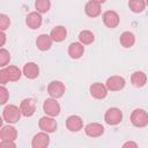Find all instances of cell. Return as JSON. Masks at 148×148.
<instances>
[{
    "label": "cell",
    "mask_w": 148,
    "mask_h": 148,
    "mask_svg": "<svg viewBox=\"0 0 148 148\" xmlns=\"http://www.w3.org/2000/svg\"><path fill=\"white\" fill-rule=\"evenodd\" d=\"M21 110L20 108H17L16 105H13V104H9L7 105L5 109H3V112H2V117H3V120L7 121L8 124H14V123H17L21 118Z\"/></svg>",
    "instance_id": "1"
},
{
    "label": "cell",
    "mask_w": 148,
    "mask_h": 148,
    "mask_svg": "<svg viewBox=\"0 0 148 148\" xmlns=\"http://www.w3.org/2000/svg\"><path fill=\"white\" fill-rule=\"evenodd\" d=\"M131 123L135 127H146L148 125V114L142 109H135L131 114Z\"/></svg>",
    "instance_id": "2"
},
{
    "label": "cell",
    "mask_w": 148,
    "mask_h": 148,
    "mask_svg": "<svg viewBox=\"0 0 148 148\" xmlns=\"http://www.w3.org/2000/svg\"><path fill=\"white\" fill-rule=\"evenodd\" d=\"M104 120L108 125H111V126L118 125L123 120V112L118 108H110L106 110L104 114Z\"/></svg>",
    "instance_id": "3"
},
{
    "label": "cell",
    "mask_w": 148,
    "mask_h": 148,
    "mask_svg": "<svg viewBox=\"0 0 148 148\" xmlns=\"http://www.w3.org/2000/svg\"><path fill=\"white\" fill-rule=\"evenodd\" d=\"M43 110L47 116L56 117L60 113V105L56 101V98H47L43 104Z\"/></svg>",
    "instance_id": "4"
},
{
    "label": "cell",
    "mask_w": 148,
    "mask_h": 148,
    "mask_svg": "<svg viewBox=\"0 0 148 148\" xmlns=\"http://www.w3.org/2000/svg\"><path fill=\"white\" fill-rule=\"evenodd\" d=\"M108 90L111 91H119L125 87V79L123 76H118V75H113L110 76L106 80V84H105Z\"/></svg>",
    "instance_id": "5"
},
{
    "label": "cell",
    "mask_w": 148,
    "mask_h": 148,
    "mask_svg": "<svg viewBox=\"0 0 148 148\" xmlns=\"http://www.w3.org/2000/svg\"><path fill=\"white\" fill-rule=\"evenodd\" d=\"M65 84L60 81H52L47 86V92L53 98H59L65 94Z\"/></svg>",
    "instance_id": "6"
},
{
    "label": "cell",
    "mask_w": 148,
    "mask_h": 148,
    "mask_svg": "<svg viewBox=\"0 0 148 148\" xmlns=\"http://www.w3.org/2000/svg\"><path fill=\"white\" fill-rule=\"evenodd\" d=\"M119 15L114 12V10H106L104 12L103 14V22L104 24L110 28V29H113L116 27H118L119 24Z\"/></svg>",
    "instance_id": "7"
},
{
    "label": "cell",
    "mask_w": 148,
    "mask_h": 148,
    "mask_svg": "<svg viewBox=\"0 0 148 148\" xmlns=\"http://www.w3.org/2000/svg\"><path fill=\"white\" fill-rule=\"evenodd\" d=\"M90 90V95L94 97V98H97V99H103L106 97L108 95V89L103 84V83H99V82H95L90 86L89 88Z\"/></svg>",
    "instance_id": "8"
},
{
    "label": "cell",
    "mask_w": 148,
    "mask_h": 148,
    "mask_svg": "<svg viewBox=\"0 0 148 148\" xmlns=\"http://www.w3.org/2000/svg\"><path fill=\"white\" fill-rule=\"evenodd\" d=\"M38 125L39 128L46 133H52L57 130V121L52 117H42L38 121Z\"/></svg>",
    "instance_id": "9"
},
{
    "label": "cell",
    "mask_w": 148,
    "mask_h": 148,
    "mask_svg": "<svg viewBox=\"0 0 148 148\" xmlns=\"http://www.w3.org/2000/svg\"><path fill=\"white\" fill-rule=\"evenodd\" d=\"M20 110H21V113L24 116V117H31L35 111H36V103L32 98H25L21 102V105H20Z\"/></svg>",
    "instance_id": "10"
},
{
    "label": "cell",
    "mask_w": 148,
    "mask_h": 148,
    "mask_svg": "<svg viewBox=\"0 0 148 148\" xmlns=\"http://www.w3.org/2000/svg\"><path fill=\"white\" fill-rule=\"evenodd\" d=\"M50 143V138L47 135L46 132H40L37 133L31 141V146L32 148H46Z\"/></svg>",
    "instance_id": "11"
},
{
    "label": "cell",
    "mask_w": 148,
    "mask_h": 148,
    "mask_svg": "<svg viewBox=\"0 0 148 148\" xmlns=\"http://www.w3.org/2000/svg\"><path fill=\"white\" fill-rule=\"evenodd\" d=\"M66 127L71 132H79L83 127V121H82L81 117L73 114V116H69L67 118V120H66Z\"/></svg>",
    "instance_id": "12"
},
{
    "label": "cell",
    "mask_w": 148,
    "mask_h": 148,
    "mask_svg": "<svg viewBox=\"0 0 148 148\" xmlns=\"http://www.w3.org/2000/svg\"><path fill=\"white\" fill-rule=\"evenodd\" d=\"M84 132L90 138H98L104 133V127L98 123H90L84 127Z\"/></svg>",
    "instance_id": "13"
},
{
    "label": "cell",
    "mask_w": 148,
    "mask_h": 148,
    "mask_svg": "<svg viewBox=\"0 0 148 148\" xmlns=\"http://www.w3.org/2000/svg\"><path fill=\"white\" fill-rule=\"evenodd\" d=\"M25 23L30 29H38L42 25V15L38 12H31L27 15Z\"/></svg>",
    "instance_id": "14"
},
{
    "label": "cell",
    "mask_w": 148,
    "mask_h": 148,
    "mask_svg": "<svg viewBox=\"0 0 148 148\" xmlns=\"http://www.w3.org/2000/svg\"><path fill=\"white\" fill-rule=\"evenodd\" d=\"M84 12L89 17H97L101 14V3L90 0L86 3Z\"/></svg>",
    "instance_id": "15"
},
{
    "label": "cell",
    "mask_w": 148,
    "mask_h": 148,
    "mask_svg": "<svg viewBox=\"0 0 148 148\" xmlns=\"http://www.w3.org/2000/svg\"><path fill=\"white\" fill-rule=\"evenodd\" d=\"M52 38L49 36V35H46V34H42V35H39L38 37H37V39H36V45H37V47L40 50V51H47L51 46H52Z\"/></svg>",
    "instance_id": "16"
},
{
    "label": "cell",
    "mask_w": 148,
    "mask_h": 148,
    "mask_svg": "<svg viewBox=\"0 0 148 148\" xmlns=\"http://www.w3.org/2000/svg\"><path fill=\"white\" fill-rule=\"evenodd\" d=\"M83 52H84V46L79 43V42H74L69 45L68 47V54L72 59H79L83 56Z\"/></svg>",
    "instance_id": "17"
},
{
    "label": "cell",
    "mask_w": 148,
    "mask_h": 148,
    "mask_svg": "<svg viewBox=\"0 0 148 148\" xmlns=\"http://www.w3.org/2000/svg\"><path fill=\"white\" fill-rule=\"evenodd\" d=\"M23 74L28 79H36L39 75V67L35 62H28L23 67Z\"/></svg>",
    "instance_id": "18"
},
{
    "label": "cell",
    "mask_w": 148,
    "mask_h": 148,
    "mask_svg": "<svg viewBox=\"0 0 148 148\" xmlns=\"http://www.w3.org/2000/svg\"><path fill=\"white\" fill-rule=\"evenodd\" d=\"M17 136V131L14 126H10V125H7V126H3L1 130H0V139L1 140H15Z\"/></svg>",
    "instance_id": "19"
},
{
    "label": "cell",
    "mask_w": 148,
    "mask_h": 148,
    "mask_svg": "<svg viewBox=\"0 0 148 148\" xmlns=\"http://www.w3.org/2000/svg\"><path fill=\"white\" fill-rule=\"evenodd\" d=\"M67 36V30L65 27L62 25H57L51 30L50 37L52 38V40L54 42H62Z\"/></svg>",
    "instance_id": "20"
},
{
    "label": "cell",
    "mask_w": 148,
    "mask_h": 148,
    "mask_svg": "<svg viewBox=\"0 0 148 148\" xmlns=\"http://www.w3.org/2000/svg\"><path fill=\"white\" fill-rule=\"evenodd\" d=\"M131 82H132V84H133L134 87H136V88L143 87V86L146 84V82H147V75H146V73H143V72H141V71L134 72V73L132 74V76H131Z\"/></svg>",
    "instance_id": "21"
},
{
    "label": "cell",
    "mask_w": 148,
    "mask_h": 148,
    "mask_svg": "<svg viewBox=\"0 0 148 148\" xmlns=\"http://www.w3.org/2000/svg\"><path fill=\"white\" fill-rule=\"evenodd\" d=\"M119 42H120V44H121L124 47L128 49V47H132V46L134 45V43H135V37H134V35H133L131 31H124V32L120 35V37H119Z\"/></svg>",
    "instance_id": "22"
},
{
    "label": "cell",
    "mask_w": 148,
    "mask_h": 148,
    "mask_svg": "<svg viewBox=\"0 0 148 148\" xmlns=\"http://www.w3.org/2000/svg\"><path fill=\"white\" fill-rule=\"evenodd\" d=\"M128 7L133 13H141L146 8L145 0H128Z\"/></svg>",
    "instance_id": "23"
},
{
    "label": "cell",
    "mask_w": 148,
    "mask_h": 148,
    "mask_svg": "<svg viewBox=\"0 0 148 148\" xmlns=\"http://www.w3.org/2000/svg\"><path fill=\"white\" fill-rule=\"evenodd\" d=\"M95 39V36L91 31L89 30H82L80 34H79V40L82 45H88V44H91Z\"/></svg>",
    "instance_id": "24"
},
{
    "label": "cell",
    "mask_w": 148,
    "mask_h": 148,
    "mask_svg": "<svg viewBox=\"0 0 148 148\" xmlns=\"http://www.w3.org/2000/svg\"><path fill=\"white\" fill-rule=\"evenodd\" d=\"M6 69H7V73H8L9 81L15 82V81H18L20 80V77L22 75V72L20 71L18 67H16V66H8Z\"/></svg>",
    "instance_id": "25"
},
{
    "label": "cell",
    "mask_w": 148,
    "mask_h": 148,
    "mask_svg": "<svg viewBox=\"0 0 148 148\" xmlns=\"http://www.w3.org/2000/svg\"><path fill=\"white\" fill-rule=\"evenodd\" d=\"M35 7L38 13H46L51 7V2L50 0H36Z\"/></svg>",
    "instance_id": "26"
},
{
    "label": "cell",
    "mask_w": 148,
    "mask_h": 148,
    "mask_svg": "<svg viewBox=\"0 0 148 148\" xmlns=\"http://www.w3.org/2000/svg\"><path fill=\"white\" fill-rule=\"evenodd\" d=\"M10 60V54L6 49L0 47V67H5L9 64Z\"/></svg>",
    "instance_id": "27"
},
{
    "label": "cell",
    "mask_w": 148,
    "mask_h": 148,
    "mask_svg": "<svg viewBox=\"0 0 148 148\" xmlns=\"http://www.w3.org/2000/svg\"><path fill=\"white\" fill-rule=\"evenodd\" d=\"M10 25V18L6 14H0V31H5Z\"/></svg>",
    "instance_id": "28"
},
{
    "label": "cell",
    "mask_w": 148,
    "mask_h": 148,
    "mask_svg": "<svg viewBox=\"0 0 148 148\" xmlns=\"http://www.w3.org/2000/svg\"><path fill=\"white\" fill-rule=\"evenodd\" d=\"M9 99V92L7 90V88L0 86V105L6 104Z\"/></svg>",
    "instance_id": "29"
},
{
    "label": "cell",
    "mask_w": 148,
    "mask_h": 148,
    "mask_svg": "<svg viewBox=\"0 0 148 148\" xmlns=\"http://www.w3.org/2000/svg\"><path fill=\"white\" fill-rule=\"evenodd\" d=\"M9 81L8 79V73H7V69H1L0 71V84H6L7 82Z\"/></svg>",
    "instance_id": "30"
},
{
    "label": "cell",
    "mask_w": 148,
    "mask_h": 148,
    "mask_svg": "<svg viewBox=\"0 0 148 148\" xmlns=\"http://www.w3.org/2000/svg\"><path fill=\"white\" fill-rule=\"evenodd\" d=\"M16 145L14 143V141L13 140H2L1 142H0V148H3V147H15Z\"/></svg>",
    "instance_id": "31"
},
{
    "label": "cell",
    "mask_w": 148,
    "mask_h": 148,
    "mask_svg": "<svg viewBox=\"0 0 148 148\" xmlns=\"http://www.w3.org/2000/svg\"><path fill=\"white\" fill-rule=\"evenodd\" d=\"M6 43V35L3 31H0V47L3 46Z\"/></svg>",
    "instance_id": "32"
},
{
    "label": "cell",
    "mask_w": 148,
    "mask_h": 148,
    "mask_svg": "<svg viewBox=\"0 0 148 148\" xmlns=\"http://www.w3.org/2000/svg\"><path fill=\"white\" fill-rule=\"evenodd\" d=\"M123 147H124V148H126V147H133V148H136L138 145H136L135 142H131V141H128V142H125V143L123 145Z\"/></svg>",
    "instance_id": "33"
},
{
    "label": "cell",
    "mask_w": 148,
    "mask_h": 148,
    "mask_svg": "<svg viewBox=\"0 0 148 148\" xmlns=\"http://www.w3.org/2000/svg\"><path fill=\"white\" fill-rule=\"evenodd\" d=\"M92 1H96V2H98V3H104L106 0H92Z\"/></svg>",
    "instance_id": "34"
},
{
    "label": "cell",
    "mask_w": 148,
    "mask_h": 148,
    "mask_svg": "<svg viewBox=\"0 0 148 148\" xmlns=\"http://www.w3.org/2000/svg\"><path fill=\"white\" fill-rule=\"evenodd\" d=\"M2 121H3V120H2V118H1V117H0V127H1V126H2Z\"/></svg>",
    "instance_id": "35"
}]
</instances>
